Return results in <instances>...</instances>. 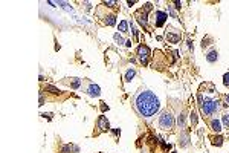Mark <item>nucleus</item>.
<instances>
[{"instance_id": "1a4fd4ad", "label": "nucleus", "mask_w": 229, "mask_h": 153, "mask_svg": "<svg viewBox=\"0 0 229 153\" xmlns=\"http://www.w3.org/2000/svg\"><path fill=\"white\" fill-rule=\"evenodd\" d=\"M81 81H83V80H80V78H64L61 83L66 84V86H70L72 89H78L81 86Z\"/></svg>"}, {"instance_id": "20e7f679", "label": "nucleus", "mask_w": 229, "mask_h": 153, "mask_svg": "<svg viewBox=\"0 0 229 153\" xmlns=\"http://www.w3.org/2000/svg\"><path fill=\"white\" fill-rule=\"evenodd\" d=\"M150 11H151V3H145V6L141 8V9L135 14L137 23L141 25L142 28H147V25H148V12Z\"/></svg>"}, {"instance_id": "5701e85b", "label": "nucleus", "mask_w": 229, "mask_h": 153, "mask_svg": "<svg viewBox=\"0 0 229 153\" xmlns=\"http://www.w3.org/2000/svg\"><path fill=\"white\" fill-rule=\"evenodd\" d=\"M223 84H225L226 87H229V72H226V74L223 75Z\"/></svg>"}, {"instance_id": "aec40b11", "label": "nucleus", "mask_w": 229, "mask_h": 153, "mask_svg": "<svg viewBox=\"0 0 229 153\" xmlns=\"http://www.w3.org/2000/svg\"><path fill=\"white\" fill-rule=\"evenodd\" d=\"M189 119H191V124H193V126H195V124H197V113H195L194 110L191 112V115H189Z\"/></svg>"}, {"instance_id": "2eb2a0df", "label": "nucleus", "mask_w": 229, "mask_h": 153, "mask_svg": "<svg viewBox=\"0 0 229 153\" xmlns=\"http://www.w3.org/2000/svg\"><path fill=\"white\" fill-rule=\"evenodd\" d=\"M135 75H136V69H135V68H130V69H127L125 75H124V80H125L127 83H128V81H131Z\"/></svg>"}, {"instance_id": "b1692460", "label": "nucleus", "mask_w": 229, "mask_h": 153, "mask_svg": "<svg viewBox=\"0 0 229 153\" xmlns=\"http://www.w3.org/2000/svg\"><path fill=\"white\" fill-rule=\"evenodd\" d=\"M46 90H51V92H52V94H60V90H58V89H55V87H54V86H46Z\"/></svg>"}, {"instance_id": "7c9ffc66", "label": "nucleus", "mask_w": 229, "mask_h": 153, "mask_svg": "<svg viewBox=\"0 0 229 153\" xmlns=\"http://www.w3.org/2000/svg\"><path fill=\"white\" fill-rule=\"evenodd\" d=\"M125 46H128V47L131 46V40H127V41H125Z\"/></svg>"}, {"instance_id": "39448f33", "label": "nucleus", "mask_w": 229, "mask_h": 153, "mask_svg": "<svg viewBox=\"0 0 229 153\" xmlns=\"http://www.w3.org/2000/svg\"><path fill=\"white\" fill-rule=\"evenodd\" d=\"M165 38H167L168 43H179L180 38H182V32L179 29L173 28V26H168L167 31H165Z\"/></svg>"}, {"instance_id": "473e14b6", "label": "nucleus", "mask_w": 229, "mask_h": 153, "mask_svg": "<svg viewBox=\"0 0 229 153\" xmlns=\"http://www.w3.org/2000/svg\"><path fill=\"white\" fill-rule=\"evenodd\" d=\"M173 153H176V152H173Z\"/></svg>"}, {"instance_id": "bb28decb", "label": "nucleus", "mask_w": 229, "mask_h": 153, "mask_svg": "<svg viewBox=\"0 0 229 153\" xmlns=\"http://www.w3.org/2000/svg\"><path fill=\"white\" fill-rule=\"evenodd\" d=\"M168 11L171 12V15H173V17H174V19H177V14H176V12H174V11H173V9H171V6H168Z\"/></svg>"}, {"instance_id": "f03ea898", "label": "nucleus", "mask_w": 229, "mask_h": 153, "mask_svg": "<svg viewBox=\"0 0 229 153\" xmlns=\"http://www.w3.org/2000/svg\"><path fill=\"white\" fill-rule=\"evenodd\" d=\"M221 109V103L218 100H211V98H205L203 103L200 104V110L205 117H211L214 113H217Z\"/></svg>"}, {"instance_id": "4be33fe9", "label": "nucleus", "mask_w": 229, "mask_h": 153, "mask_svg": "<svg viewBox=\"0 0 229 153\" xmlns=\"http://www.w3.org/2000/svg\"><path fill=\"white\" fill-rule=\"evenodd\" d=\"M209 41H212V38H211V37H206V38H203V41H202V47L205 49L206 46H209V45H211Z\"/></svg>"}, {"instance_id": "4468645a", "label": "nucleus", "mask_w": 229, "mask_h": 153, "mask_svg": "<svg viewBox=\"0 0 229 153\" xmlns=\"http://www.w3.org/2000/svg\"><path fill=\"white\" fill-rule=\"evenodd\" d=\"M104 25H107V26H114V25H116V15H114V14L105 15V17H104Z\"/></svg>"}, {"instance_id": "ddd939ff", "label": "nucleus", "mask_w": 229, "mask_h": 153, "mask_svg": "<svg viewBox=\"0 0 229 153\" xmlns=\"http://www.w3.org/2000/svg\"><path fill=\"white\" fill-rule=\"evenodd\" d=\"M80 149H78V145H73V144H66V145H63L61 147V150L60 153H72V152H78Z\"/></svg>"}, {"instance_id": "0eeeda50", "label": "nucleus", "mask_w": 229, "mask_h": 153, "mask_svg": "<svg viewBox=\"0 0 229 153\" xmlns=\"http://www.w3.org/2000/svg\"><path fill=\"white\" fill-rule=\"evenodd\" d=\"M167 19H168V15H167V12L163 11H154V26L156 28H160V26H163L165 22H167Z\"/></svg>"}, {"instance_id": "c756f323", "label": "nucleus", "mask_w": 229, "mask_h": 153, "mask_svg": "<svg viewBox=\"0 0 229 153\" xmlns=\"http://www.w3.org/2000/svg\"><path fill=\"white\" fill-rule=\"evenodd\" d=\"M174 5H176L177 9H180V5H182V3H180V2H174Z\"/></svg>"}, {"instance_id": "393cba45", "label": "nucleus", "mask_w": 229, "mask_h": 153, "mask_svg": "<svg viewBox=\"0 0 229 153\" xmlns=\"http://www.w3.org/2000/svg\"><path fill=\"white\" fill-rule=\"evenodd\" d=\"M130 26H131V32H133V36L137 37V31H136V28H135V25H133V23H130Z\"/></svg>"}, {"instance_id": "6ab92c4d", "label": "nucleus", "mask_w": 229, "mask_h": 153, "mask_svg": "<svg viewBox=\"0 0 229 153\" xmlns=\"http://www.w3.org/2000/svg\"><path fill=\"white\" fill-rule=\"evenodd\" d=\"M113 38H114V41H116V45H119V46L125 45V40L122 38V36H121V34H118V32H116V34L113 36Z\"/></svg>"}, {"instance_id": "2f4dec72", "label": "nucleus", "mask_w": 229, "mask_h": 153, "mask_svg": "<svg viewBox=\"0 0 229 153\" xmlns=\"http://www.w3.org/2000/svg\"><path fill=\"white\" fill-rule=\"evenodd\" d=\"M225 100H226V103L229 104V95H226V96H225Z\"/></svg>"}, {"instance_id": "9b49d317", "label": "nucleus", "mask_w": 229, "mask_h": 153, "mask_svg": "<svg viewBox=\"0 0 229 153\" xmlns=\"http://www.w3.org/2000/svg\"><path fill=\"white\" fill-rule=\"evenodd\" d=\"M209 127L212 132H216V133H220L221 132V123L218 121L217 118H214V119H211L209 121Z\"/></svg>"}, {"instance_id": "7ed1b4c3", "label": "nucleus", "mask_w": 229, "mask_h": 153, "mask_svg": "<svg viewBox=\"0 0 229 153\" xmlns=\"http://www.w3.org/2000/svg\"><path fill=\"white\" fill-rule=\"evenodd\" d=\"M174 117H173L171 112H168V110H165V112H162L159 117V127L162 130H173L174 129Z\"/></svg>"}, {"instance_id": "6e6552de", "label": "nucleus", "mask_w": 229, "mask_h": 153, "mask_svg": "<svg viewBox=\"0 0 229 153\" xmlns=\"http://www.w3.org/2000/svg\"><path fill=\"white\" fill-rule=\"evenodd\" d=\"M84 92L89 95V96H99L101 95V89H99V86H96L95 83H87V87L84 89Z\"/></svg>"}, {"instance_id": "a878e982", "label": "nucleus", "mask_w": 229, "mask_h": 153, "mask_svg": "<svg viewBox=\"0 0 229 153\" xmlns=\"http://www.w3.org/2000/svg\"><path fill=\"white\" fill-rule=\"evenodd\" d=\"M101 110H103V112H105V110H109V106H107L105 103H101Z\"/></svg>"}, {"instance_id": "a211bd4d", "label": "nucleus", "mask_w": 229, "mask_h": 153, "mask_svg": "<svg viewBox=\"0 0 229 153\" xmlns=\"http://www.w3.org/2000/svg\"><path fill=\"white\" fill-rule=\"evenodd\" d=\"M118 28H119V31H121L122 34H127V32H128V23H127L125 20L119 22V26H118Z\"/></svg>"}, {"instance_id": "c85d7f7f", "label": "nucleus", "mask_w": 229, "mask_h": 153, "mask_svg": "<svg viewBox=\"0 0 229 153\" xmlns=\"http://www.w3.org/2000/svg\"><path fill=\"white\" fill-rule=\"evenodd\" d=\"M45 104V96H43V94L40 95V106H43Z\"/></svg>"}, {"instance_id": "412c9836", "label": "nucleus", "mask_w": 229, "mask_h": 153, "mask_svg": "<svg viewBox=\"0 0 229 153\" xmlns=\"http://www.w3.org/2000/svg\"><path fill=\"white\" fill-rule=\"evenodd\" d=\"M221 121H223V124H225L226 127H229V112L223 113V118H221Z\"/></svg>"}, {"instance_id": "f257e3e1", "label": "nucleus", "mask_w": 229, "mask_h": 153, "mask_svg": "<svg viewBox=\"0 0 229 153\" xmlns=\"http://www.w3.org/2000/svg\"><path fill=\"white\" fill-rule=\"evenodd\" d=\"M133 107L142 118H151L159 112L160 101L151 90L141 87L133 96Z\"/></svg>"}, {"instance_id": "f3484780", "label": "nucleus", "mask_w": 229, "mask_h": 153, "mask_svg": "<svg viewBox=\"0 0 229 153\" xmlns=\"http://www.w3.org/2000/svg\"><path fill=\"white\" fill-rule=\"evenodd\" d=\"M188 141H189V135H188V132H185V133H182V136L179 138V142H180L182 147H186V145H188Z\"/></svg>"}, {"instance_id": "cd10ccee", "label": "nucleus", "mask_w": 229, "mask_h": 153, "mask_svg": "<svg viewBox=\"0 0 229 153\" xmlns=\"http://www.w3.org/2000/svg\"><path fill=\"white\" fill-rule=\"evenodd\" d=\"M104 5H105V6H109V8H112V6L114 5V2H104Z\"/></svg>"}, {"instance_id": "9d476101", "label": "nucleus", "mask_w": 229, "mask_h": 153, "mask_svg": "<svg viewBox=\"0 0 229 153\" xmlns=\"http://www.w3.org/2000/svg\"><path fill=\"white\" fill-rule=\"evenodd\" d=\"M98 129L99 132H107V130H110V124H109V121H107V118L101 115V117L98 118Z\"/></svg>"}, {"instance_id": "dca6fc26", "label": "nucleus", "mask_w": 229, "mask_h": 153, "mask_svg": "<svg viewBox=\"0 0 229 153\" xmlns=\"http://www.w3.org/2000/svg\"><path fill=\"white\" fill-rule=\"evenodd\" d=\"M209 139L212 142V145H216V147H221V144H223V138H221L220 135H217V136H211Z\"/></svg>"}, {"instance_id": "423d86ee", "label": "nucleus", "mask_w": 229, "mask_h": 153, "mask_svg": "<svg viewBox=\"0 0 229 153\" xmlns=\"http://www.w3.org/2000/svg\"><path fill=\"white\" fill-rule=\"evenodd\" d=\"M137 60H139V63L141 64H148V60H150V49L148 46H145V45H141V46L137 47Z\"/></svg>"}, {"instance_id": "f8f14e48", "label": "nucleus", "mask_w": 229, "mask_h": 153, "mask_svg": "<svg viewBox=\"0 0 229 153\" xmlns=\"http://www.w3.org/2000/svg\"><path fill=\"white\" fill-rule=\"evenodd\" d=\"M206 60H208V63H216V61L218 60V51L217 49L209 51V52L206 54Z\"/></svg>"}]
</instances>
